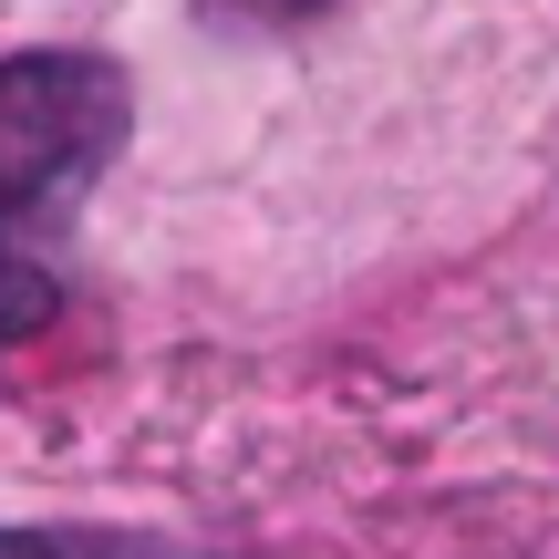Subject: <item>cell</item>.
I'll list each match as a JSON object with an SVG mask.
<instances>
[{"instance_id": "cell-1", "label": "cell", "mask_w": 559, "mask_h": 559, "mask_svg": "<svg viewBox=\"0 0 559 559\" xmlns=\"http://www.w3.org/2000/svg\"><path fill=\"white\" fill-rule=\"evenodd\" d=\"M124 135V73L94 52H32L0 62V239L11 218L73 198Z\"/></svg>"}, {"instance_id": "cell-2", "label": "cell", "mask_w": 559, "mask_h": 559, "mask_svg": "<svg viewBox=\"0 0 559 559\" xmlns=\"http://www.w3.org/2000/svg\"><path fill=\"white\" fill-rule=\"evenodd\" d=\"M41 321H52V280H41L32 249H11V239H0V342L41 332Z\"/></svg>"}, {"instance_id": "cell-3", "label": "cell", "mask_w": 559, "mask_h": 559, "mask_svg": "<svg viewBox=\"0 0 559 559\" xmlns=\"http://www.w3.org/2000/svg\"><path fill=\"white\" fill-rule=\"evenodd\" d=\"M260 11H280V21H300V11H321V0H260Z\"/></svg>"}]
</instances>
